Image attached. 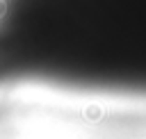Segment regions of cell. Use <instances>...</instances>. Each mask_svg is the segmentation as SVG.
Here are the masks:
<instances>
[{
  "label": "cell",
  "instance_id": "6da1fadb",
  "mask_svg": "<svg viewBox=\"0 0 146 139\" xmlns=\"http://www.w3.org/2000/svg\"><path fill=\"white\" fill-rule=\"evenodd\" d=\"M146 98V0H0V87Z\"/></svg>",
  "mask_w": 146,
  "mask_h": 139
}]
</instances>
